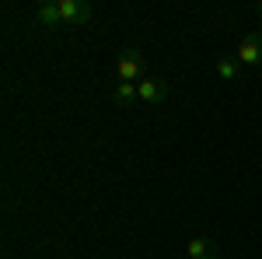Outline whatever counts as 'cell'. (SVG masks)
Segmentation results:
<instances>
[{
	"label": "cell",
	"mask_w": 262,
	"mask_h": 259,
	"mask_svg": "<svg viewBox=\"0 0 262 259\" xmlns=\"http://www.w3.org/2000/svg\"><path fill=\"white\" fill-rule=\"evenodd\" d=\"M238 67H242L238 60H221V63H217V74H221L224 81H234V77H238Z\"/></svg>",
	"instance_id": "cell-8"
},
{
	"label": "cell",
	"mask_w": 262,
	"mask_h": 259,
	"mask_svg": "<svg viewBox=\"0 0 262 259\" xmlns=\"http://www.w3.org/2000/svg\"><path fill=\"white\" fill-rule=\"evenodd\" d=\"M255 11H259V14H262V0H259V4H255Z\"/></svg>",
	"instance_id": "cell-9"
},
{
	"label": "cell",
	"mask_w": 262,
	"mask_h": 259,
	"mask_svg": "<svg viewBox=\"0 0 262 259\" xmlns=\"http://www.w3.org/2000/svg\"><path fill=\"white\" fill-rule=\"evenodd\" d=\"M137 91H140V102H147V105H158V102L168 98V84L161 77H143L137 84Z\"/></svg>",
	"instance_id": "cell-4"
},
{
	"label": "cell",
	"mask_w": 262,
	"mask_h": 259,
	"mask_svg": "<svg viewBox=\"0 0 262 259\" xmlns=\"http://www.w3.org/2000/svg\"><path fill=\"white\" fill-rule=\"evenodd\" d=\"M133 98H140V91H137V84H129V81H119L116 84V91H112V102L126 109V105H133Z\"/></svg>",
	"instance_id": "cell-7"
},
{
	"label": "cell",
	"mask_w": 262,
	"mask_h": 259,
	"mask_svg": "<svg viewBox=\"0 0 262 259\" xmlns=\"http://www.w3.org/2000/svg\"><path fill=\"white\" fill-rule=\"evenodd\" d=\"M35 21H39V25H46V28H56V25H63V18H60V0L39 4V7H35Z\"/></svg>",
	"instance_id": "cell-6"
},
{
	"label": "cell",
	"mask_w": 262,
	"mask_h": 259,
	"mask_svg": "<svg viewBox=\"0 0 262 259\" xmlns=\"http://www.w3.org/2000/svg\"><path fill=\"white\" fill-rule=\"evenodd\" d=\"M185 252H189V259H221V249H217V242L203 238V235H196V238H189V245H185Z\"/></svg>",
	"instance_id": "cell-5"
},
{
	"label": "cell",
	"mask_w": 262,
	"mask_h": 259,
	"mask_svg": "<svg viewBox=\"0 0 262 259\" xmlns=\"http://www.w3.org/2000/svg\"><path fill=\"white\" fill-rule=\"evenodd\" d=\"M116 77L129 81V84H140V81H143V56H140V49H137V46H122Z\"/></svg>",
	"instance_id": "cell-1"
},
{
	"label": "cell",
	"mask_w": 262,
	"mask_h": 259,
	"mask_svg": "<svg viewBox=\"0 0 262 259\" xmlns=\"http://www.w3.org/2000/svg\"><path fill=\"white\" fill-rule=\"evenodd\" d=\"M234 60L242 63V67H255V63H262V32H248V35H245Z\"/></svg>",
	"instance_id": "cell-3"
},
{
	"label": "cell",
	"mask_w": 262,
	"mask_h": 259,
	"mask_svg": "<svg viewBox=\"0 0 262 259\" xmlns=\"http://www.w3.org/2000/svg\"><path fill=\"white\" fill-rule=\"evenodd\" d=\"M60 18L63 25H88L91 21V4L88 0H60Z\"/></svg>",
	"instance_id": "cell-2"
}]
</instances>
